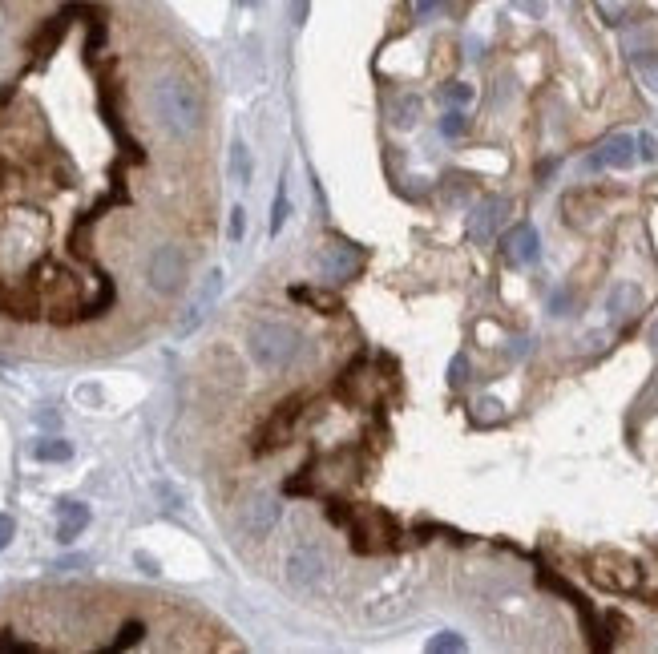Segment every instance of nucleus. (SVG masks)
Returning a JSON list of instances; mask_svg holds the SVG:
<instances>
[{"instance_id": "1", "label": "nucleus", "mask_w": 658, "mask_h": 654, "mask_svg": "<svg viewBox=\"0 0 658 654\" xmlns=\"http://www.w3.org/2000/svg\"><path fill=\"white\" fill-rule=\"evenodd\" d=\"M109 0H49L17 21L0 0V327L9 336L126 327L134 295L166 307L150 291V263L170 243H198V231L146 210V190L202 202L198 170L142 162L114 146H73L61 130L57 69L101 21ZM146 319V315H142Z\"/></svg>"}, {"instance_id": "2", "label": "nucleus", "mask_w": 658, "mask_h": 654, "mask_svg": "<svg viewBox=\"0 0 658 654\" xmlns=\"http://www.w3.org/2000/svg\"><path fill=\"white\" fill-rule=\"evenodd\" d=\"M243 348L251 356V364L263 372V376H287L303 348H307V336L299 332L295 323L287 319H275V315H259L247 323V336H243Z\"/></svg>"}, {"instance_id": "3", "label": "nucleus", "mask_w": 658, "mask_h": 654, "mask_svg": "<svg viewBox=\"0 0 658 654\" xmlns=\"http://www.w3.org/2000/svg\"><path fill=\"white\" fill-rule=\"evenodd\" d=\"M311 400H315V392L299 388V392L283 396L279 404H271L267 416H263V420L255 424V432H251L247 457H251V461H267V457H275L279 449H287V445L295 441V428H299L303 412L311 408Z\"/></svg>"}, {"instance_id": "4", "label": "nucleus", "mask_w": 658, "mask_h": 654, "mask_svg": "<svg viewBox=\"0 0 658 654\" xmlns=\"http://www.w3.org/2000/svg\"><path fill=\"white\" fill-rule=\"evenodd\" d=\"M283 521V497L275 489H255L239 501V533L251 541H267Z\"/></svg>"}, {"instance_id": "5", "label": "nucleus", "mask_w": 658, "mask_h": 654, "mask_svg": "<svg viewBox=\"0 0 658 654\" xmlns=\"http://www.w3.org/2000/svg\"><path fill=\"white\" fill-rule=\"evenodd\" d=\"M319 275L327 279V283H348V279H356L360 271H364V251L356 247V243H344V239H332L323 251H319Z\"/></svg>"}, {"instance_id": "6", "label": "nucleus", "mask_w": 658, "mask_h": 654, "mask_svg": "<svg viewBox=\"0 0 658 654\" xmlns=\"http://www.w3.org/2000/svg\"><path fill=\"white\" fill-rule=\"evenodd\" d=\"M283 574L295 590H311L327 578V558H323V550H315V545H295V550L287 554Z\"/></svg>"}, {"instance_id": "7", "label": "nucleus", "mask_w": 658, "mask_h": 654, "mask_svg": "<svg viewBox=\"0 0 658 654\" xmlns=\"http://www.w3.org/2000/svg\"><path fill=\"white\" fill-rule=\"evenodd\" d=\"M634 158H638L634 134H610V138H602V146L586 158V170H626Z\"/></svg>"}, {"instance_id": "8", "label": "nucleus", "mask_w": 658, "mask_h": 654, "mask_svg": "<svg viewBox=\"0 0 658 654\" xmlns=\"http://www.w3.org/2000/svg\"><path fill=\"white\" fill-rule=\"evenodd\" d=\"M537 255H541V235H537V227H533V223H517V227L505 235V259L517 263V267H529V263H537Z\"/></svg>"}, {"instance_id": "9", "label": "nucleus", "mask_w": 658, "mask_h": 654, "mask_svg": "<svg viewBox=\"0 0 658 654\" xmlns=\"http://www.w3.org/2000/svg\"><path fill=\"white\" fill-rule=\"evenodd\" d=\"M505 210H509L505 198H485V202L473 210V218H469V239H473V243H489L493 231H497V223L505 218Z\"/></svg>"}, {"instance_id": "10", "label": "nucleus", "mask_w": 658, "mask_h": 654, "mask_svg": "<svg viewBox=\"0 0 658 654\" xmlns=\"http://www.w3.org/2000/svg\"><path fill=\"white\" fill-rule=\"evenodd\" d=\"M287 295L303 307H315L319 315H344V303L332 295V291H319V287H307V283H291Z\"/></svg>"}, {"instance_id": "11", "label": "nucleus", "mask_w": 658, "mask_h": 654, "mask_svg": "<svg viewBox=\"0 0 658 654\" xmlns=\"http://www.w3.org/2000/svg\"><path fill=\"white\" fill-rule=\"evenodd\" d=\"M85 521H89V509L77 505V501H69V505L61 509V529H57V537H61V541H73L77 529H85Z\"/></svg>"}, {"instance_id": "12", "label": "nucleus", "mask_w": 658, "mask_h": 654, "mask_svg": "<svg viewBox=\"0 0 658 654\" xmlns=\"http://www.w3.org/2000/svg\"><path fill=\"white\" fill-rule=\"evenodd\" d=\"M420 122V101L416 97H400L396 105H392V126H416Z\"/></svg>"}, {"instance_id": "13", "label": "nucleus", "mask_w": 658, "mask_h": 654, "mask_svg": "<svg viewBox=\"0 0 658 654\" xmlns=\"http://www.w3.org/2000/svg\"><path fill=\"white\" fill-rule=\"evenodd\" d=\"M634 307H638V291H634V287H614V295H610V315L622 319V315H630Z\"/></svg>"}, {"instance_id": "14", "label": "nucleus", "mask_w": 658, "mask_h": 654, "mask_svg": "<svg viewBox=\"0 0 658 654\" xmlns=\"http://www.w3.org/2000/svg\"><path fill=\"white\" fill-rule=\"evenodd\" d=\"M37 457H41V461H69L73 449H69L65 441H41V445H37Z\"/></svg>"}, {"instance_id": "15", "label": "nucleus", "mask_w": 658, "mask_h": 654, "mask_svg": "<svg viewBox=\"0 0 658 654\" xmlns=\"http://www.w3.org/2000/svg\"><path fill=\"white\" fill-rule=\"evenodd\" d=\"M287 214H291V202H287V190L279 186V194H275V210H271V235H279V227L287 223Z\"/></svg>"}, {"instance_id": "16", "label": "nucleus", "mask_w": 658, "mask_h": 654, "mask_svg": "<svg viewBox=\"0 0 658 654\" xmlns=\"http://www.w3.org/2000/svg\"><path fill=\"white\" fill-rule=\"evenodd\" d=\"M445 101H449V105H469V101H473V85L449 81V85H445Z\"/></svg>"}, {"instance_id": "17", "label": "nucleus", "mask_w": 658, "mask_h": 654, "mask_svg": "<svg viewBox=\"0 0 658 654\" xmlns=\"http://www.w3.org/2000/svg\"><path fill=\"white\" fill-rule=\"evenodd\" d=\"M465 126H469V122H465V114H461V109H449V114L441 118V134H445V138H457V134H465Z\"/></svg>"}, {"instance_id": "18", "label": "nucleus", "mask_w": 658, "mask_h": 654, "mask_svg": "<svg viewBox=\"0 0 658 654\" xmlns=\"http://www.w3.org/2000/svg\"><path fill=\"white\" fill-rule=\"evenodd\" d=\"M231 170H235V178H239V182H247V178H251V158H247V146H243V142H239V146H235V154H231Z\"/></svg>"}, {"instance_id": "19", "label": "nucleus", "mask_w": 658, "mask_h": 654, "mask_svg": "<svg viewBox=\"0 0 658 654\" xmlns=\"http://www.w3.org/2000/svg\"><path fill=\"white\" fill-rule=\"evenodd\" d=\"M428 650H465V638L453 634V630H445V634H436V638L428 642Z\"/></svg>"}, {"instance_id": "20", "label": "nucleus", "mask_w": 658, "mask_h": 654, "mask_svg": "<svg viewBox=\"0 0 658 654\" xmlns=\"http://www.w3.org/2000/svg\"><path fill=\"white\" fill-rule=\"evenodd\" d=\"M634 142H638V158L642 162H658V138L654 134H638Z\"/></svg>"}, {"instance_id": "21", "label": "nucleus", "mask_w": 658, "mask_h": 654, "mask_svg": "<svg viewBox=\"0 0 658 654\" xmlns=\"http://www.w3.org/2000/svg\"><path fill=\"white\" fill-rule=\"evenodd\" d=\"M465 372H469V360H465V356H453V364H449V384H453V388H461V384L469 380Z\"/></svg>"}, {"instance_id": "22", "label": "nucleus", "mask_w": 658, "mask_h": 654, "mask_svg": "<svg viewBox=\"0 0 658 654\" xmlns=\"http://www.w3.org/2000/svg\"><path fill=\"white\" fill-rule=\"evenodd\" d=\"M441 5H445V0H412V13H416V17H432Z\"/></svg>"}, {"instance_id": "23", "label": "nucleus", "mask_w": 658, "mask_h": 654, "mask_svg": "<svg viewBox=\"0 0 658 654\" xmlns=\"http://www.w3.org/2000/svg\"><path fill=\"white\" fill-rule=\"evenodd\" d=\"M13 533H17V525H13V517L9 513H0V550L13 541Z\"/></svg>"}, {"instance_id": "24", "label": "nucleus", "mask_w": 658, "mask_h": 654, "mask_svg": "<svg viewBox=\"0 0 658 654\" xmlns=\"http://www.w3.org/2000/svg\"><path fill=\"white\" fill-rule=\"evenodd\" d=\"M650 344H654V348H658V323H654V327H650Z\"/></svg>"}]
</instances>
